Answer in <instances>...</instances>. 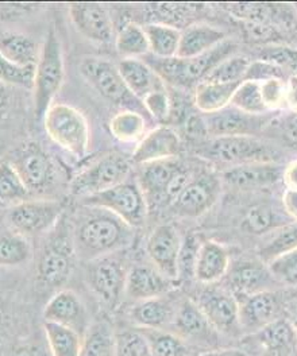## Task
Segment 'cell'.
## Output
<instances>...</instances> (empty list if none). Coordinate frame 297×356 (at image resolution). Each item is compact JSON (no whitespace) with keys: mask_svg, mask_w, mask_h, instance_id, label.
<instances>
[{"mask_svg":"<svg viewBox=\"0 0 297 356\" xmlns=\"http://www.w3.org/2000/svg\"><path fill=\"white\" fill-rule=\"evenodd\" d=\"M182 149L180 136L166 126H159L146 134L131 156L136 165H146L157 161L175 159Z\"/></svg>","mask_w":297,"mask_h":356,"instance_id":"21","label":"cell"},{"mask_svg":"<svg viewBox=\"0 0 297 356\" xmlns=\"http://www.w3.org/2000/svg\"><path fill=\"white\" fill-rule=\"evenodd\" d=\"M44 334L46 337V346L51 356H80L84 336L83 334L54 324L44 323Z\"/></svg>","mask_w":297,"mask_h":356,"instance_id":"33","label":"cell"},{"mask_svg":"<svg viewBox=\"0 0 297 356\" xmlns=\"http://www.w3.org/2000/svg\"><path fill=\"white\" fill-rule=\"evenodd\" d=\"M127 268L120 258L114 254L93 259L87 268V280L93 293L107 305H118L126 293Z\"/></svg>","mask_w":297,"mask_h":356,"instance_id":"12","label":"cell"},{"mask_svg":"<svg viewBox=\"0 0 297 356\" xmlns=\"http://www.w3.org/2000/svg\"><path fill=\"white\" fill-rule=\"evenodd\" d=\"M64 205L56 200H26L7 211V222L23 235L40 234L58 224Z\"/></svg>","mask_w":297,"mask_h":356,"instance_id":"10","label":"cell"},{"mask_svg":"<svg viewBox=\"0 0 297 356\" xmlns=\"http://www.w3.org/2000/svg\"><path fill=\"white\" fill-rule=\"evenodd\" d=\"M115 356H152V353L141 330H127L116 334Z\"/></svg>","mask_w":297,"mask_h":356,"instance_id":"46","label":"cell"},{"mask_svg":"<svg viewBox=\"0 0 297 356\" xmlns=\"http://www.w3.org/2000/svg\"><path fill=\"white\" fill-rule=\"evenodd\" d=\"M35 73H37V65L21 67V65L11 64L3 58L0 60V76H1V80L7 84L22 87V88L34 89Z\"/></svg>","mask_w":297,"mask_h":356,"instance_id":"50","label":"cell"},{"mask_svg":"<svg viewBox=\"0 0 297 356\" xmlns=\"http://www.w3.org/2000/svg\"><path fill=\"white\" fill-rule=\"evenodd\" d=\"M282 140L289 146H297V112H288L278 123Z\"/></svg>","mask_w":297,"mask_h":356,"instance_id":"55","label":"cell"},{"mask_svg":"<svg viewBox=\"0 0 297 356\" xmlns=\"http://www.w3.org/2000/svg\"><path fill=\"white\" fill-rule=\"evenodd\" d=\"M44 320L70 328L83 336L91 327L86 305L72 290H60L50 298L44 309Z\"/></svg>","mask_w":297,"mask_h":356,"instance_id":"19","label":"cell"},{"mask_svg":"<svg viewBox=\"0 0 297 356\" xmlns=\"http://www.w3.org/2000/svg\"><path fill=\"white\" fill-rule=\"evenodd\" d=\"M230 290L238 300L262 291H273L280 285L269 266L258 259H241L230 265Z\"/></svg>","mask_w":297,"mask_h":356,"instance_id":"14","label":"cell"},{"mask_svg":"<svg viewBox=\"0 0 297 356\" xmlns=\"http://www.w3.org/2000/svg\"><path fill=\"white\" fill-rule=\"evenodd\" d=\"M239 84H218L209 81L199 84L193 90V104L196 110L204 115H211L227 108Z\"/></svg>","mask_w":297,"mask_h":356,"instance_id":"31","label":"cell"},{"mask_svg":"<svg viewBox=\"0 0 297 356\" xmlns=\"http://www.w3.org/2000/svg\"><path fill=\"white\" fill-rule=\"evenodd\" d=\"M258 60L275 64L285 72L297 73V49L285 44H271L259 50Z\"/></svg>","mask_w":297,"mask_h":356,"instance_id":"49","label":"cell"},{"mask_svg":"<svg viewBox=\"0 0 297 356\" xmlns=\"http://www.w3.org/2000/svg\"><path fill=\"white\" fill-rule=\"evenodd\" d=\"M285 76H287V72L275 64H271V63H266L262 60H255L250 63V67L248 69L245 80L264 83V81H268L272 79L285 80Z\"/></svg>","mask_w":297,"mask_h":356,"instance_id":"52","label":"cell"},{"mask_svg":"<svg viewBox=\"0 0 297 356\" xmlns=\"http://www.w3.org/2000/svg\"><path fill=\"white\" fill-rule=\"evenodd\" d=\"M183 239L170 224L159 225L147 238L146 252L154 267L173 281H179L177 261Z\"/></svg>","mask_w":297,"mask_h":356,"instance_id":"17","label":"cell"},{"mask_svg":"<svg viewBox=\"0 0 297 356\" xmlns=\"http://www.w3.org/2000/svg\"><path fill=\"white\" fill-rule=\"evenodd\" d=\"M1 58L21 67H35L41 49L27 35L21 33H3L0 42Z\"/></svg>","mask_w":297,"mask_h":356,"instance_id":"30","label":"cell"},{"mask_svg":"<svg viewBox=\"0 0 297 356\" xmlns=\"http://www.w3.org/2000/svg\"><path fill=\"white\" fill-rule=\"evenodd\" d=\"M296 334H297V330H296Z\"/></svg>","mask_w":297,"mask_h":356,"instance_id":"63","label":"cell"},{"mask_svg":"<svg viewBox=\"0 0 297 356\" xmlns=\"http://www.w3.org/2000/svg\"><path fill=\"white\" fill-rule=\"evenodd\" d=\"M69 17L76 30L96 44H110L114 38V26L107 8L99 3H73Z\"/></svg>","mask_w":297,"mask_h":356,"instance_id":"18","label":"cell"},{"mask_svg":"<svg viewBox=\"0 0 297 356\" xmlns=\"http://www.w3.org/2000/svg\"><path fill=\"white\" fill-rule=\"evenodd\" d=\"M239 301V323L242 331L259 332L275 320L281 318V304L275 290L262 291Z\"/></svg>","mask_w":297,"mask_h":356,"instance_id":"20","label":"cell"},{"mask_svg":"<svg viewBox=\"0 0 297 356\" xmlns=\"http://www.w3.org/2000/svg\"><path fill=\"white\" fill-rule=\"evenodd\" d=\"M74 252L73 238L64 228H60L51 235L40 255L37 264L38 280L50 288L64 285L73 267Z\"/></svg>","mask_w":297,"mask_h":356,"instance_id":"9","label":"cell"},{"mask_svg":"<svg viewBox=\"0 0 297 356\" xmlns=\"http://www.w3.org/2000/svg\"><path fill=\"white\" fill-rule=\"evenodd\" d=\"M222 192L220 179L214 173H203L192 178L183 193L170 207L173 212L186 219H196L218 201Z\"/></svg>","mask_w":297,"mask_h":356,"instance_id":"13","label":"cell"},{"mask_svg":"<svg viewBox=\"0 0 297 356\" xmlns=\"http://www.w3.org/2000/svg\"><path fill=\"white\" fill-rule=\"evenodd\" d=\"M284 168L277 162H258L232 166L223 173V181L236 189H261L277 184Z\"/></svg>","mask_w":297,"mask_h":356,"instance_id":"22","label":"cell"},{"mask_svg":"<svg viewBox=\"0 0 297 356\" xmlns=\"http://www.w3.org/2000/svg\"><path fill=\"white\" fill-rule=\"evenodd\" d=\"M11 163L30 192L45 191L54 179L53 162L42 147L35 143H27L21 147Z\"/></svg>","mask_w":297,"mask_h":356,"instance_id":"15","label":"cell"},{"mask_svg":"<svg viewBox=\"0 0 297 356\" xmlns=\"http://www.w3.org/2000/svg\"><path fill=\"white\" fill-rule=\"evenodd\" d=\"M268 266L278 284L297 286V248L277 257Z\"/></svg>","mask_w":297,"mask_h":356,"instance_id":"48","label":"cell"},{"mask_svg":"<svg viewBox=\"0 0 297 356\" xmlns=\"http://www.w3.org/2000/svg\"><path fill=\"white\" fill-rule=\"evenodd\" d=\"M118 67L126 86L141 103L150 93L166 89V83L146 61L138 58H123L118 64Z\"/></svg>","mask_w":297,"mask_h":356,"instance_id":"25","label":"cell"},{"mask_svg":"<svg viewBox=\"0 0 297 356\" xmlns=\"http://www.w3.org/2000/svg\"><path fill=\"white\" fill-rule=\"evenodd\" d=\"M130 170L131 163L126 156L109 153L73 178L70 191L73 195H80L84 199L126 182Z\"/></svg>","mask_w":297,"mask_h":356,"instance_id":"8","label":"cell"},{"mask_svg":"<svg viewBox=\"0 0 297 356\" xmlns=\"http://www.w3.org/2000/svg\"><path fill=\"white\" fill-rule=\"evenodd\" d=\"M147 35L150 51L157 58H175L177 57L182 30L162 24V23H146L143 26Z\"/></svg>","mask_w":297,"mask_h":356,"instance_id":"32","label":"cell"},{"mask_svg":"<svg viewBox=\"0 0 297 356\" xmlns=\"http://www.w3.org/2000/svg\"><path fill=\"white\" fill-rule=\"evenodd\" d=\"M88 208H91V212L83 216L73 232L74 248L81 258L93 261L114 254L131 243L134 238L133 227L110 211Z\"/></svg>","mask_w":297,"mask_h":356,"instance_id":"1","label":"cell"},{"mask_svg":"<svg viewBox=\"0 0 297 356\" xmlns=\"http://www.w3.org/2000/svg\"><path fill=\"white\" fill-rule=\"evenodd\" d=\"M250 60L243 56H231L215 67L206 79L209 83L218 84H239L245 80Z\"/></svg>","mask_w":297,"mask_h":356,"instance_id":"44","label":"cell"},{"mask_svg":"<svg viewBox=\"0 0 297 356\" xmlns=\"http://www.w3.org/2000/svg\"><path fill=\"white\" fill-rule=\"evenodd\" d=\"M294 325H295V328L297 330V308L296 312H295V321H294Z\"/></svg>","mask_w":297,"mask_h":356,"instance_id":"61","label":"cell"},{"mask_svg":"<svg viewBox=\"0 0 297 356\" xmlns=\"http://www.w3.org/2000/svg\"><path fill=\"white\" fill-rule=\"evenodd\" d=\"M116 334L104 323L91 325L84 336L80 356H115Z\"/></svg>","mask_w":297,"mask_h":356,"instance_id":"41","label":"cell"},{"mask_svg":"<svg viewBox=\"0 0 297 356\" xmlns=\"http://www.w3.org/2000/svg\"><path fill=\"white\" fill-rule=\"evenodd\" d=\"M255 334L261 346L272 353L288 351L297 346L296 328L294 323L285 318L275 320Z\"/></svg>","mask_w":297,"mask_h":356,"instance_id":"36","label":"cell"},{"mask_svg":"<svg viewBox=\"0 0 297 356\" xmlns=\"http://www.w3.org/2000/svg\"><path fill=\"white\" fill-rule=\"evenodd\" d=\"M285 107L291 112H297V73H294L287 80Z\"/></svg>","mask_w":297,"mask_h":356,"instance_id":"57","label":"cell"},{"mask_svg":"<svg viewBox=\"0 0 297 356\" xmlns=\"http://www.w3.org/2000/svg\"><path fill=\"white\" fill-rule=\"evenodd\" d=\"M199 356H248L245 351L238 348H216L203 353Z\"/></svg>","mask_w":297,"mask_h":356,"instance_id":"60","label":"cell"},{"mask_svg":"<svg viewBox=\"0 0 297 356\" xmlns=\"http://www.w3.org/2000/svg\"><path fill=\"white\" fill-rule=\"evenodd\" d=\"M81 202L86 207L110 211L133 228L141 227L145 222L149 208L139 184L129 181L104 192L87 196Z\"/></svg>","mask_w":297,"mask_h":356,"instance_id":"7","label":"cell"},{"mask_svg":"<svg viewBox=\"0 0 297 356\" xmlns=\"http://www.w3.org/2000/svg\"><path fill=\"white\" fill-rule=\"evenodd\" d=\"M203 242L198 239L195 235H189L183 239L182 250L177 261V273L179 281H191L195 278L196 264L199 257V250Z\"/></svg>","mask_w":297,"mask_h":356,"instance_id":"47","label":"cell"},{"mask_svg":"<svg viewBox=\"0 0 297 356\" xmlns=\"http://www.w3.org/2000/svg\"><path fill=\"white\" fill-rule=\"evenodd\" d=\"M282 208L292 222H297V189L287 188L282 193Z\"/></svg>","mask_w":297,"mask_h":356,"instance_id":"56","label":"cell"},{"mask_svg":"<svg viewBox=\"0 0 297 356\" xmlns=\"http://www.w3.org/2000/svg\"><path fill=\"white\" fill-rule=\"evenodd\" d=\"M110 133L122 143L141 142L146 131V120L138 111L122 110L116 112L109 124Z\"/></svg>","mask_w":297,"mask_h":356,"instance_id":"35","label":"cell"},{"mask_svg":"<svg viewBox=\"0 0 297 356\" xmlns=\"http://www.w3.org/2000/svg\"><path fill=\"white\" fill-rule=\"evenodd\" d=\"M11 356H51V354L49 351V347L45 348L44 346L40 344H30L17 350Z\"/></svg>","mask_w":297,"mask_h":356,"instance_id":"59","label":"cell"},{"mask_svg":"<svg viewBox=\"0 0 297 356\" xmlns=\"http://www.w3.org/2000/svg\"><path fill=\"white\" fill-rule=\"evenodd\" d=\"M226 40V33L215 26L204 23L189 24L182 31L177 57L192 58L206 54L209 50L225 42Z\"/></svg>","mask_w":297,"mask_h":356,"instance_id":"27","label":"cell"},{"mask_svg":"<svg viewBox=\"0 0 297 356\" xmlns=\"http://www.w3.org/2000/svg\"><path fill=\"white\" fill-rule=\"evenodd\" d=\"M231 106L239 111L257 116L266 115L269 112L262 99L261 84L250 80H243L239 84L232 96Z\"/></svg>","mask_w":297,"mask_h":356,"instance_id":"42","label":"cell"},{"mask_svg":"<svg viewBox=\"0 0 297 356\" xmlns=\"http://www.w3.org/2000/svg\"><path fill=\"white\" fill-rule=\"evenodd\" d=\"M145 334L152 356H186L188 348L183 337L165 330H141Z\"/></svg>","mask_w":297,"mask_h":356,"instance_id":"43","label":"cell"},{"mask_svg":"<svg viewBox=\"0 0 297 356\" xmlns=\"http://www.w3.org/2000/svg\"><path fill=\"white\" fill-rule=\"evenodd\" d=\"M115 46L123 58L146 57V54L150 51V44L143 26L134 22L126 23L119 30L116 34Z\"/></svg>","mask_w":297,"mask_h":356,"instance_id":"37","label":"cell"},{"mask_svg":"<svg viewBox=\"0 0 297 356\" xmlns=\"http://www.w3.org/2000/svg\"><path fill=\"white\" fill-rule=\"evenodd\" d=\"M142 104L147 113L157 120H165L170 111V100L166 89L156 90L142 100Z\"/></svg>","mask_w":297,"mask_h":356,"instance_id":"53","label":"cell"},{"mask_svg":"<svg viewBox=\"0 0 297 356\" xmlns=\"http://www.w3.org/2000/svg\"><path fill=\"white\" fill-rule=\"evenodd\" d=\"M222 8H225L230 15L235 17L239 21L248 22L254 26H266L271 21L275 19V17H280V13L277 8L278 4H261V3H229L222 4Z\"/></svg>","mask_w":297,"mask_h":356,"instance_id":"39","label":"cell"},{"mask_svg":"<svg viewBox=\"0 0 297 356\" xmlns=\"http://www.w3.org/2000/svg\"><path fill=\"white\" fill-rule=\"evenodd\" d=\"M31 257V245L26 235L17 231H6L0 241V264L1 266H19Z\"/></svg>","mask_w":297,"mask_h":356,"instance_id":"40","label":"cell"},{"mask_svg":"<svg viewBox=\"0 0 297 356\" xmlns=\"http://www.w3.org/2000/svg\"><path fill=\"white\" fill-rule=\"evenodd\" d=\"M176 313L162 297L138 301L130 309V318L139 330H163L175 321Z\"/></svg>","mask_w":297,"mask_h":356,"instance_id":"29","label":"cell"},{"mask_svg":"<svg viewBox=\"0 0 297 356\" xmlns=\"http://www.w3.org/2000/svg\"><path fill=\"white\" fill-rule=\"evenodd\" d=\"M196 304L219 334L236 336L242 332L239 323V301L231 290L207 285L198 296Z\"/></svg>","mask_w":297,"mask_h":356,"instance_id":"11","label":"cell"},{"mask_svg":"<svg viewBox=\"0 0 297 356\" xmlns=\"http://www.w3.org/2000/svg\"><path fill=\"white\" fill-rule=\"evenodd\" d=\"M79 70L95 90L110 103L125 107V110H145L143 104L126 86L118 65L111 61L99 57H84L79 64Z\"/></svg>","mask_w":297,"mask_h":356,"instance_id":"6","label":"cell"},{"mask_svg":"<svg viewBox=\"0 0 297 356\" xmlns=\"http://www.w3.org/2000/svg\"><path fill=\"white\" fill-rule=\"evenodd\" d=\"M64 77L65 69L61 42L56 31L50 30L41 47V56L35 73L34 99L35 113L38 119H44L46 112L51 107L56 95L63 87Z\"/></svg>","mask_w":297,"mask_h":356,"instance_id":"4","label":"cell"},{"mask_svg":"<svg viewBox=\"0 0 297 356\" xmlns=\"http://www.w3.org/2000/svg\"><path fill=\"white\" fill-rule=\"evenodd\" d=\"M296 8H297V4H296Z\"/></svg>","mask_w":297,"mask_h":356,"instance_id":"62","label":"cell"},{"mask_svg":"<svg viewBox=\"0 0 297 356\" xmlns=\"http://www.w3.org/2000/svg\"><path fill=\"white\" fill-rule=\"evenodd\" d=\"M42 120L51 142L72 156L77 158L87 156L91 143V131L83 112L65 103H58L47 110Z\"/></svg>","mask_w":297,"mask_h":356,"instance_id":"3","label":"cell"},{"mask_svg":"<svg viewBox=\"0 0 297 356\" xmlns=\"http://www.w3.org/2000/svg\"><path fill=\"white\" fill-rule=\"evenodd\" d=\"M282 181L289 189H297V159L291 161L287 166H284Z\"/></svg>","mask_w":297,"mask_h":356,"instance_id":"58","label":"cell"},{"mask_svg":"<svg viewBox=\"0 0 297 356\" xmlns=\"http://www.w3.org/2000/svg\"><path fill=\"white\" fill-rule=\"evenodd\" d=\"M173 325L180 337L195 341H204L208 344L215 343L216 334H219L200 307L196 304V301L192 300H185L182 302L176 312Z\"/></svg>","mask_w":297,"mask_h":356,"instance_id":"24","label":"cell"},{"mask_svg":"<svg viewBox=\"0 0 297 356\" xmlns=\"http://www.w3.org/2000/svg\"><path fill=\"white\" fill-rule=\"evenodd\" d=\"M199 152L208 159L229 163L231 168L258 162H277L280 159V153L275 149L255 136L212 138Z\"/></svg>","mask_w":297,"mask_h":356,"instance_id":"5","label":"cell"},{"mask_svg":"<svg viewBox=\"0 0 297 356\" xmlns=\"http://www.w3.org/2000/svg\"><path fill=\"white\" fill-rule=\"evenodd\" d=\"M236 44L230 40L209 50L206 54L192 58H157L146 57L145 61L153 67L161 79L176 88L196 89L206 81L208 74L222 61L234 56Z\"/></svg>","mask_w":297,"mask_h":356,"instance_id":"2","label":"cell"},{"mask_svg":"<svg viewBox=\"0 0 297 356\" xmlns=\"http://www.w3.org/2000/svg\"><path fill=\"white\" fill-rule=\"evenodd\" d=\"M297 248V222H291L266 234L258 247V258L266 265L277 257Z\"/></svg>","mask_w":297,"mask_h":356,"instance_id":"34","label":"cell"},{"mask_svg":"<svg viewBox=\"0 0 297 356\" xmlns=\"http://www.w3.org/2000/svg\"><path fill=\"white\" fill-rule=\"evenodd\" d=\"M271 118L266 115H249L230 106L216 113L204 116L207 134L211 138L222 136H255L261 133Z\"/></svg>","mask_w":297,"mask_h":356,"instance_id":"16","label":"cell"},{"mask_svg":"<svg viewBox=\"0 0 297 356\" xmlns=\"http://www.w3.org/2000/svg\"><path fill=\"white\" fill-rule=\"evenodd\" d=\"M192 178L193 177H192L191 170L182 165L166 186L163 204L172 205L175 201L177 200V197L183 193L184 189L188 186V184L192 181Z\"/></svg>","mask_w":297,"mask_h":356,"instance_id":"54","label":"cell"},{"mask_svg":"<svg viewBox=\"0 0 297 356\" xmlns=\"http://www.w3.org/2000/svg\"><path fill=\"white\" fill-rule=\"evenodd\" d=\"M230 255L227 248L215 241H204L198 257L195 280L204 285H215L229 273Z\"/></svg>","mask_w":297,"mask_h":356,"instance_id":"28","label":"cell"},{"mask_svg":"<svg viewBox=\"0 0 297 356\" xmlns=\"http://www.w3.org/2000/svg\"><path fill=\"white\" fill-rule=\"evenodd\" d=\"M175 288V281L163 275L156 267L138 265L129 270L126 296L136 301L157 298Z\"/></svg>","mask_w":297,"mask_h":356,"instance_id":"23","label":"cell"},{"mask_svg":"<svg viewBox=\"0 0 297 356\" xmlns=\"http://www.w3.org/2000/svg\"><path fill=\"white\" fill-rule=\"evenodd\" d=\"M29 189L11 162L0 165V197L3 202L19 204L27 200Z\"/></svg>","mask_w":297,"mask_h":356,"instance_id":"45","label":"cell"},{"mask_svg":"<svg viewBox=\"0 0 297 356\" xmlns=\"http://www.w3.org/2000/svg\"><path fill=\"white\" fill-rule=\"evenodd\" d=\"M180 166L182 163L176 159L157 161L142 165L138 176V184L147 204H163L166 186Z\"/></svg>","mask_w":297,"mask_h":356,"instance_id":"26","label":"cell"},{"mask_svg":"<svg viewBox=\"0 0 297 356\" xmlns=\"http://www.w3.org/2000/svg\"><path fill=\"white\" fill-rule=\"evenodd\" d=\"M288 215H281L271 205H255L248 212L242 227L245 231L255 235H266L277 228L291 222Z\"/></svg>","mask_w":297,"mask_h":356,"instance_id":"38","label":"cell"},{"mask_svg":"<svg viewBox=\"0 0 297 356\" xmlns=\"http://www.w3.org/2000/svg\"><path fill=\"white\" fill-rule=\"evenodd\" d=\"M261 84V93L268 111H277L285 107L287 81L282 79H272Z\"/></svg>","mask_w":297,"mask_h":356,"instance_id":"51","label":"cell"}]
</instances>
